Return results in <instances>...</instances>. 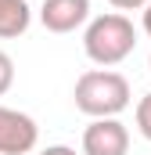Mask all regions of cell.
<instances>
[{
    "instance_id": "obj_10",
    "label": "cell",
    "mask_w": 151,
    "mask_h": 155,
    "mask_svg": "<svg viewBox=\"0 0 151 155\" xmlns=\"http://www.w3.org/2000/svg\"><path fill=\"white\" fill-rule=\"evenodd\" d=\"M40 155H79L76 148H69V144H50V148H43Z\"/></svg>"
},
{
    "instance_id": "obj_5",
    "label": "cell",
    "mask_w": 151,
    "mask_h": 155,
    "mask_svg": "<svg viewBox=\"0 0 151 155\" xmlns=\"http://www.w3.org/2000/svg\"><path fill=\"white\" fill-rule=\"evenodd\" d=\"M40 22L47 33H76L90 22V0H43Z\"/></svg>"
},
{
    "instance_id": "obj_1",
    "label": "cell",
    "mask_w": 151,
    "mask_h": 155,
    "mask_svg": "<svg viewBox=\"0 0 151 155\" xmlns=\"http://www.w3.org/2000/svg\"><path fill=\"white\" fill-rule=\"evenodd\" d=\"M76 108L90 119H119L130 108V79L112 69H86L76 79Z\"/></svg>"
},
{
    "instance_id": "obj_7",
    "label": "cell",
    "mask_w": 151,
    "mask_h": 155,
    "mask_svg": "<svg viewBox=\"0 0 151 155\" xmlns=\"http://www.w3.org/2000/svg\"><path fill=\"white\" fill-rule=\"evenodd\" d=\"M137 130H140V137L151 141V94H144L137 101Z\"/></svg>"
},
{
    "instance_id": "obj_2",
    "label": "cell",
    "mask_w": 151,
    "mask_h": 155,
    "mask_svg": "<svg viewBox=\"0 0 151 155\" xmlns=\"http://www.w3.org/2000/svg\"><path fill=\"white\" fill-rule=\"evenodd\" d=\"M133 47H137V29L122 11H108V15H97V18L86 22L83 51L94 65L112 69V65L126 61L133 54Z\"/></svg>"
},
{
    "instance_id": "obj_12",
    "label": "cell",
    "mask_w": 151,
    "mask_h": 155,
    "mask_svg": "<svg viewBox=\"0 0 151 155\" xmlns=\"http://www.w3.org/2000/svg\"><path fill=\"white\" fill-rule=\"evenodd\" d=\"M148 69H151V58H148Z\"/></svg>"
},
{
    "instance_id": "obj_4",
    "label": "cell",
    "mask_w": 151,
    "mask_h": 155,
    "mask_svg": "<svg viewBox=\"0 0 151 155\" xmlns=\"http://www.w3.org/2000/svg\"><path fill=\"white\" fill-rule=\"evenodd\" d=\"M130 130L119 119H94L83 130V155H126Z\"/></svg>"
},
{
    "instance_id": "obj_11",
    "label": "cell",
    "mask_w": 151,
    "mask_h": 155,
    "mask_svg": "<svg viewBox=\"0 0 151 155\" xmlns=\"http://www.w3.org/2000/svg\"><path fill=\"white\" fill-rule=\"evenodd\" d=\"M140 25H144V33H148V36H151V4H148V7H144V22H140Z\"/></svg>"
},
{
    "instance_id": "obj_9",
    "label": "cell",
    "mask_w": 151,
    "mask_h": 155,
    "mask_svg": "<svg viewBox=\"0 0 151 155\" xmlns=\"http://www.w3.org/2000/svg\"><path fill=\"white\" fill-rule=\"evenodd\" d=\"M112 7H119V11H140V7H148L151 0H108Z\"/></svg>"
},
{
    "instance_id": "obj_6",
    "label": "cell",
    "mask_w": 151,
    "mask_h": 155,
    "mask_svg": "<svg viewBox=\"0 0 151 155\" xmlns=\"http://www.w3.org/2000/svg\"><path fill=\"white\" fill-rule=\"evenodd\" d=\"M33 22V7L25 0H0V40L22 36Z\"/></svg>"
},
{
    "instance_id": "obj_8",
    "label": "cell",
    "mask_w": 151,
    "mask_h": 155,
    "mask_svg": "<svg viewBox=\"0 0 151 155\" xmlns=\"http://www.w3.org/2000/svg\"><path fill=\"white\" fill-rule=\"evenodd\" d=\"M11 83H14V61L7 51H0V97L11 90Z\"/></svg>"
},
{
    "instance_id": "obj_3",
    "label": "cell",
    "mask_w": 151,
    "mask_h": 155,
    "mask_svg": "<svg viewBox=\"0 0 151 155\" xmlns=\"http://www.w3.org/2000/svg\"><path fill=\"white\" fill-rule=\"evenodd\" d=\"M40 141V126L33 116L0 105V155H29Z\"/></svg>"
}]
</instances>
